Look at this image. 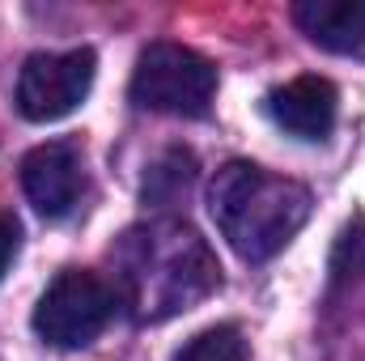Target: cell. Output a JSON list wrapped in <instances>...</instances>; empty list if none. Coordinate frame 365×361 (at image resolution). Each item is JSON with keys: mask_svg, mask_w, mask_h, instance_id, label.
Segmentation results:
<instances>
[{"mask_svg": "<svg viewBox=\"0 0 365 361\" xmlns=\"http://www.w3.org/2000/svg\"><path fill=\"white\" fill-rule=\"evenodd\" d=\"M115 264H119L123 293L140 319L179 315L221 280V268L200 243V234L179 221L128 230L115 251Z\"/></svg>", "mask_w": 365, "mask_h": 361, "instance_id": "1", "label": "cell"}, {"mask_svg": "<svg viewBox=\"0 0 365 361\" xmlns=\"http://www.w3.org/2000/svg\"><path fill=\"white\" fill-rule=\"evenodd\" d=\"M208 208L225 243L247 264H264L306 225L310 191L293 179L268 175L255 162H230L212 179Z\"/></svg>", "mask_w": 365, "mask_h": 361, "instance_id": "2", "label": "cell"}, {"mask_svg": "<svg viewBox=\"0 0 365 361\" xmlns=\"http://www.w3.org/2000/svg\"><path fill=\"white\" fill-rule=\"evenodd\" d=\"M217 98V68L182 47V43H153L140 51L132 73V102L153 115L175 119H204Z\"/></svg>", "mask_w": 365, "mask_h": 361, "instance_id": "3", "label": "cell"}, {"mask_svg": "<svg viewBox=\"0 0 365 361\" xmlns=\"http://www.w3.org/2000/svg\"><path fill=\"white\" fill-rule=\"evenodd\" d=\"M115 315V293L102 276L86 268H64L34 306V336L51 349H86L93 345Z\"/></svg>", "mask_w": 365, "mask_h": 361, "instance_id": "4", "label": "cell"}, {"mask_svg": "<svg viewBox=\"0 0 365 361\" xmlns=\"http://www.w3.org/2000/svg\"><path fill=\"white\" fill-rule=\"evenodd\" d=\"M93 60L90 47L77 51H38L21 64L17 77V111L30 123H56L64 115H73L93 90Z\"/></svg>", "mask_w": 365, "mask_h": 361, "instance_id": "5", "label": "cell"}, {"mask_svg": "<svg viewBox=\"0 0 365 361\" xmlns=\"http://www.w3.org/2000/svg\"><path fill=\"white\" fill-rule=\"evenodd\" d=\"M21 187L26 200L47 217L60 221L81 204L86 191V158L77 141H47L21 158Z\"/></svg>", "mask_w": 365, "mask_h": 361, "instance_id": "6", "label": "cell"}, {"mask_svg": "<svg viewBox=\"0 0 365 361\" xmlns=\"http://www.w3.org/2000/svg\"><path fill=\"white\" fill-rule=\"evenodd\" d=\"M268 115L297 141H323L336 128L340 98L327 77H293L289 86L268 93Z\"/></svg>", "mask_w": 365, "mask_h": 361, "instance_id": "7", "label": "cell"}, {"mask_svg": "<svg viewBox=\"0 0 365 361\" xmlns=\"http://www.w3.org/2000/svg\"><path fill=\"white\" fill-rule=\"evenodd\" d=\"M297 30L331 51V56H353L365 60V4L361 0H302L293 9Z\"/></svg>", "mask_w": 365, "mask_h": 361, "instance_id": "8", "label": "cell"}, {"mask_svg": "<svg viewBox=\"0 0 365 361\" xmlns=\"http://www.w3.org/2000/svg\"><path fill=\"white\" fill-rule=\"evenodd\" d=\"M175 361H247V340L234 323H217L195 332L175 353Z\"/></svg>", "mask_w": 365, "mask_h": 361, "instance_id": "9", "label": "cell"}, {"mask_svg": "<svg viewBox=\"0 0 365 361\" xmlns=\"http://www.w3.org/2000/svg\"><path fill=\"white\" fill-rule=\"evenodd\" d=\"M195 179V158L187 149H170L162 166H153V175L145 179V200H175L179 191H187Z\"/></svg>", "mask_w": 365, "mask_h": 361, "instance_id": "10", "label": "cell"}, {"mask_svg": "<svg viewBox=\"0 0 365 361\" xmlns=\"http://www.w3.org/2000/svg\"><path fill=\"white\" fill-rule=\"evenodd\" d=\"M17 243H21V225H17L9 213H0V276L9 272V264H13V255H17Z\"/></svg>", "mask_w": 365, "mask_h": 361, "instance_id": "11", "label": "cell"}]
</instances>
